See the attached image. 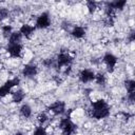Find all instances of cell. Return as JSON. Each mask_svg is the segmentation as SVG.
Instances as JSON below:
<instances>
[{"instance_id":"cell-1","label":"cell","mask_w":135,"mask_h":135,"mask_svg":"<svg viewBox=\"0 0 135 135\" xmlns=\"http://www.w3.org/2000/svg\"><path fill=\"white\" fill-rule=\"evenodd\" d=\"M91 115L93 118L102 119L110 115V105L104 99H98L91 103Z\"/></svg>"},{"instance_id":"cell-2","label":"cell","mask_w":135,"mask_h":135,"mask_svg":"<svg viewBox=\"0 0 135 135\" xmlns=\"http://www.w3.org/2000/svg\"><path fill=\"white\" fill-rule=\"evenodd\" d=\"M59 128L62 135H72L76 132V124L70 118H62L59 122Z\"/></svg>"},{"instance_id":"cell-3","label":"cell","mask_w":135,"mask_h":135,"mask_svg":"<svg viewBox=\"0 0 135 135\" xmlns=\"http://www.w3.org/2000/svg\"><path fill=\"white\" fill-rule=\"evenodd\" d=\"M20 82L19 78H13V79H8L6 80L1 86H0V97H5L6 95H8L12 91V89L16 85H18Z\"/></svg>"},{"instance_id":"cell-4","label":"cell","mask_w":135,"mask_h":135,"mask_svg":"<svg viewBox=\"0 0 135 135\" xmlns=\"http://www.w3.org/2000/svg\"><path fill=\"white\" fill-rule=\"evenodd\" d=\"M50 25H51V17H50V14H49L47 12L41 13V14L37 17V19H36L35 27L44 30V28H47Z\"/></svg>"},{"instance_id":"cell-5","label":"cell","mask_w":135,"mask_h":135,"mask_svg":"<svg viewBox=\"0 0 135 135\" xmlns=\"http://www.w3.org/2000/svg\"><path fill=\"white\" fill-rule=\"evenodd\" d=\"M102 60H103L104 64L107 65L108 71L111 72V73L114 71V69H115V66H116V64H117V62H118L117 57H116L115 55H113L112 53H105V54L103 55Z\"/></svg>"},{"instance_id":"cell-6","label":"cell","mask_w":135,"mask_h":135,"mask_svg":"<svg viewBox=\"0 0 135 135\" xmlns=\"http://www.w3.org/2000/svg\"><path fill=\"white\" fill-rule=\"evenodd\" d=\"M95 79V73L90 70V69H83L80 71L79 73V80L82 82V83H88V82H91Z\"/></svg>"},{"instance_id":"cell-7","label":"cell","mask_w":135,"mask_h":135,"mask_svg":"<svg viewBox=\"0 0 135 135\" xmlns=\"http://www.w3.org/2000/svg\"><path fill=\"white\" fill-rule=\"evenodd\" d=\"M73 58L69 53H61L57 56L56 59V64L58 68H62V66H66L72 62Z\"/></svg>"},{"instance_id":"cell-8","label":"cell","mask_w":135,"mask_h":135,"mask_svg":"<svg viewBox=\"0 0 135 135\" xmlns=\"http://www.w3.org/2000/svg\"><path fill=\"white\" fill-rule=\"evenodd\" d=\"M49 110L55 114V115H61L62 113H64L65 111V103L61 100H58V101H55L53 102L50 107H49Z\"/></svg>"},{"instance_id":"cell-9","label":"cell","mask_w":135,"mask_h":135,"mask_svg":"<svg viewBox=\"0 0 135 135\" xmlns=\"http://www.w3.org/2000/svg\"><path fill=\"white\" fill-rule=\"evenodd\" d=\"M22 45L21 43H17V44H8L7 47H6V51L7 53L14 57V58H17V57H20L21 53H22Z\"/></svg>"},{"instance_id":"cell-10","label":"cell","mask_w":135,"mask_h":135,"mask_svg":"<svg viewBox=\"0 0 135 135\" xmlns=\"http://www.w3.org/2000/svg\"><path fill=\"white\" fill-rule=\"evenodd\" d=\"M37 66L34 64H25L22 69V75L26 78H32L37 75Z\"/></svg>"},{"instance_id":"cell-11","label":"cell","mask_w":135,"mask_h":135,"mask_svg":"<svg viewBox=\"0 0 135 135\" xmlns=\"http://www.w3.org/2000/svg\"><path fill=\"white\" fill-rule=\"evenodd\" d=\"M35 28H36V27L33 26V25L27 24V23H24V24L21 25L19 32L21 33L22 36H24V37H26V38H30V37L33 35V33L35 32Z\"/></svg>"},{"instance_id":"cell-12","label":"cell","mask_w":135,"mask_h":135,"mask_svg":"<svg viewBox=\"0 0 135 135\" xmlns=\"http://www.w3.org/2000/svg\"><path fill=\"white\" fill-rule=\"evenodd\" d=\"M71 35L76 39H80L85 35V28L80 25H75L71 31Z\"/></svg>"},{"instance_id":"cell-13","label":"cell","mask_w":135,"mask_h":135,"mask_svg":"<svg viewBox=\"0 0 135 135\" xmlns=\"http://www.w3.org/2000/svg\"><path fill=\"white\" fill-rule=\"evenodd\" d=\"M108 7L112 8V9H123L124 6L127 5V1L126 0H118V1H113V2H109L107 3Z\"/></svg>"},{"instance_id":"cell-14","label":"cell","mask_w":135,"mask_h":135,"mask_svg":"<svg viewBox=\"0 0 135 135\" xmlns=\"http://www.w3.org/2000/svg\"><path fill=\"white\" fill-rule=\"evenodd\" d=\"M22 39V35L19 31L17 32H12V34L8 37V44H17L20 43Z\"/></svg>"},{"instance_id":"cell-15","label":"cell","mask_w":135,"mask_h":135,"mask_svg":"<svg viewBox=\"0 0 135 135\" xmlns=\"http://www.w3.org/2000/svg\"><path fill=\"white\" fill-rule=\"evenodd\" d=\"M24 97H25V93L22 91V90H17V91H15L13 94H12V99H13V101L14 102H16V103H19V102H21L23 99H24Z\"/></svg>"},{"instance_id":"cell-16","label":"cell","mask_w":135,"mask_h":135,"mask_svg":"<svg viewBox=\"0 0 135 135\" xmlns=\"http://www.w3.org/2000/svg\"><path fill=\"white\" fill-rule=\"evenodd\" d=\"M32 113H33V111H32V108L30 107V104L24 103V104L21 105V108H20L21 116H23L24 118H30L32 116Z\"/></svg>"},{"instance_id":"cell-17","label":"cell","mask_w":135,"mask_h":135,"mask_svg":"<svg viewBox=\"0 0 135 135\" xmlns=\"http://www.w3.org/2000/svg\"><path fill=\"white\" fill-rule=\"evenodd\" d=\"M124 86L129 93H135V81L133 79H129L124 82Z\"/></svg>"},{"instance_id":"cell-18","label":"cell","mask_w":135,"mask_h":135,"mask_svg":"<svg viewBox=\"0 0 135 135\" xmlns=\"http://www.w3.org/2000/svg\"><path fill=\"white\" fill-rule=\"evenodd\" d=\"M94 80L96 81L97 84H99V85H103V84L105 83V76H104V74L99 73V74L95 75V79H94Z\"/></svg>"},{"instance_id":"cell-19","label":"cell","mask_w":135,"mask_h":135,"mask_svg":"<svg viewBox=\"0 0 135 135\" xmlns=\"http://www.w3.org/2000/svg\"><path fill=\"white\" fill-rule=\"evenodd\" d=\"M86 7H88L89 12H90L91 14H93V13L97 9V3H96L95 1H88V2H86Z\"/></svg>"},{"instance_id":"cell-20","label":"cell","mask_w":135,"mask_h":135,"mask_svg":"<svg viewBox=\"0 0 135 135\" xmlns=\"http://www.w3.org/2000/svg\"><path fill=\"white\" fill-rule=\"evenodd\" d=\"M1 30H2V34L4 37H9V35L12 34V26L11 25H7V24L2 25Z\"/></svg>"},{"instance_id":"cell-21","label":"cell","mask_w":135,"mask_h":135,"mask_svg":"<svg viewBox=\"0 0 135 135\" xmlns=\"http://www.w3.org/2000/svg\"><path fill=\"white\" fill-rule=\"evenodd\" d=\"M33 135H47V133H46V130L42 126H39V127H36Z\"/></svg>"},{"instance_id":"cell-22","label":"cell","mask_w":135,"mask_h":135,"mask_svg":"<svg viewBox=\"0 0 135 135\" xmlns=\"http://www.w3.org/2000/svg\"><path fill=\"white\" fill-rule=\"evenodd\" d=\"M9 15V11L6 8V7H1L0 8V21L6 19Z\"/></svg>"},{"instance_id":"cell-23","label":"cell","mask_w":135,"mask_h":135,"mask_svg":"<svg viewBox=\"0 0 135 135\" xmlns=\"http://www.w3.org/2000/svg\"><path fill=\"white\" fill-rule=\"evenodd\" d=\"M47 119H49V116L45 113H41V114L38 115V121H39L40 124H43L44 122H46Z\"/></svg>"},{"instance_id":"cell-24","label":"cell","mask_w":135,"mask_h":135,"mask_svg":"<svg viewBox=\"0 0 135 135\" xmlns=\"http://www.w3.org/2000/svg\"><path fill=\"white\" fill-rule=\"evenodd\" d=\"M15 135H23V133L22 132H16Z\"/></svg>"}]
</instances>
